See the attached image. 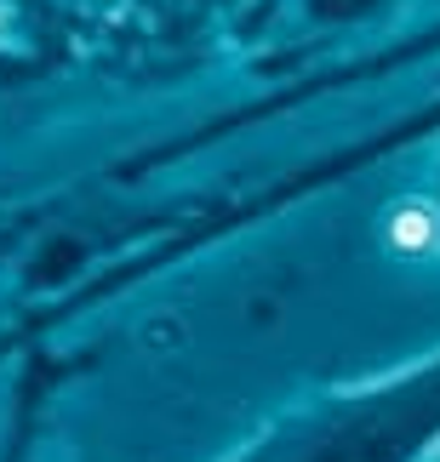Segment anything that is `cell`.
<instances>
[{"mask_svg": "<svg viewBox=\"0 0 440 462\" xmlns=\"http://www.w3.org/2000/svg\"><path fill=\"white\" fill-rule=\"evenodd\" d=\"M383 235H389L395 252H429L440 240V211L429 200H400V206H389V217H383Z\"/></svg>", "mask_w": 440, "mask_h": 462, "instance_id": "6da1fadb", "label": "cell"}]
</instances>
